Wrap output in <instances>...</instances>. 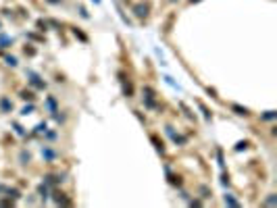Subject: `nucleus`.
<instances>
[{
  "label": "nucleus",
  "mask_w": 277,
  "mask_h": 208,
  "mask_svg": "<svg viewBox=\"0 0 277 208\" xmlns=\"http://www.w3.org/2000/svg\"><path fill=\"white\" fill-rule=\"evenodd\" d=\"M231 110H235V115H240V117H248L250 115L248 108H242V106H238V104H231Z\"/></svg>",
  "instance_id": "nucleus-2"
},
{
  "label": "nucleus",
  "mask_w": 277,
  "mask_h": 208,
  "mask_svg": "<svg viewBox=\"0 0 277 208\" xmlns=\"http://www.w3.org/2000/svg\"><path fill=\"white\" fill-rule=\"evenodd\" d=\"M38 192H40V196H42V198H48V187H46V185H40Z\"/></svg>",
  "instance_id": "nucleus-6"
},
{
  "label": "nucleus",
  "mask_w": 277,
  "mask_h": 208,
  "mask_svg": "<svg viewBox=\"0 0 277 208\" xmlns=\"http://www.w3.org/2000/svg\"><path fill=\"white\" fill-rule=\"evenodd\" d=\"M31 110H34V106H31V104H29V106H25V108H23V115H29V113H31Z\"/></svg>",
  "instance_id": "nucleus-14"
},
{
  "label": "nucleus",
  "mask_w": 277,
  "mask_h": 208,
  "mask_svg": "<svg viewBox=\"0 0 277 208\" xmlns=\"http://www.w3.org/2000/svg\"><path fill=\"white\" fill-rule=\"evenodd\" d=\"M0 108H2V113H11L13 110V104L9 102V98H2L0 100Z\"/></svg>",
  "instance_id": "nucleus-3"
},
{
  "label": "nucleus",
  "mask_w": 277,
  "mask_h": 208,
  "mask_svg": "<svg viewBox=\"0 0 277 208\" xmlns=\"http://www.w3.org/2000/svg\"><path fill=\"white\" fill-rule=\"evenodd\" d=\"M225 204H229V206H238V202H235V200H233V198H231L229 194L225 196Z\"/></svg>",
  "instance_id": "nucleus-8"
},
{
  "label": "nucleus",
  "mask_w": 277,
  "mask_h": 208,
  "mask_svg": "<svg viewBox=\"0 0 277 208\" xmlns=\"http://www.w3.org/2000/svg\"><path fill=\"white\" fill-rule=\"evenodd\" d=\"M48 2H58V0H48Z\"/></svg>",
  "instance_id": "nucleus-16"
},
{
  "label": "nucleus",
  "mask_w": 277,
  "mask_h": 208,
  "mask_svg": "<svg viewBox=\"0 0 277 208\" xmlns=\"http://www.w3.org/2000/svg\"><path fill=\"white\" fill-rule=\"evenodd\" d=\"M35 131H38V133H42V131H46V123H40V125L35 127Z\"/></svg>",
  "instance_id": "nucleus-11"
},
{
  "label": "nucleus",
  "mask_w": 277,
  "mask_h": 208,
  "mask_svg": "<svg viewBox=\"0 0 277 208\" xmlns=\"http://www.w3.org/2000/svg\"><path fill=\"white\" fill-rule=\"evenodd\" d=\"M54 202H56V204H71L69 200L65 198V194H63V192H56V194H54Z\"/></svg>",
  "instance_id": "nucleus-4"
},
{
  "label": "nucleus",
  "mask_w": 277,
  "mask_h": 208,
  "mask_svg": "<svg viewBox=\"0 0 277 208\" xmlns=\"http://www.w3.org/2000/svg\"><path fill=\"white\" fill-rule=\"evenodd\" d=\"M9 196L15 200V198H19V192H17V189H9Z\"/></svg>",
  "instance_id": "nucleus-13"
},
{
  "label": "nucleus",
  "mask_w": 277,
  "mask_h": 208,
  "mask_svg": "<svg viewBox=\"0 0 277 208\" xmlns=\"http://www.w3.org/2000/svg\"><path fill=\"white\" fill-rule=\"evenodd\" d=\"M190 2H198V0H190Z\"/></svg>",
  "instance_id": "nucleus-17"
},
{
  "label": "nucleus",
  "mask_w": 277,
  "mask_h": 208,
  "mask_svg": "<svg viewBox=\"0 0 277 208\" xmlns=\"http://www.w3.org/2000/svg\"><path fill=\"white\" fill-rule=\"evenodd\" d=\"M75 35H77V38H79V40H83V42H86V40H88V38H86V35L81 34V31H77V29H75Z\"/></svg>",
  "instance_id": "nucleus-15"
},
{
  "label": "nucleus",
  "mask_w": 277,
  "mask_h": 208,
  "mask_svg": "<svg viewBox=\"0 0 277 208\" xmlns=\"http://www.w3.org/2000/svg\"><path fill=\"white\" fill-rule=\"evenodd\" d=\"M21 98H25V100H34V92H27V90H23V92H21Z\"/></svg>",
  "instance_id": "nucleus-7"
},
{
  "label": "nucleus",
  "mask_w": 277,
  "mask_h": 208,
  "mask_svg": "<svg viewBox=\"0 0 277 208\" xmlns=\"http://www.w3.org/2000/svg\"><path fill=\"white\" fill-rule=\"evenodd\" d=\"M6 65H11V67H15V65H17V60H15L13 56H6Z\"/></svg>",
  "instance_id": "nucleus-12"
},
{
  "label": "nucleus",
  "mask_w": 277,
  "mask_h": 208,
  "mask_svg": "<svg viewBox=\"0 0 277 208\" xmlns=\"http://www.w3.org/2000/svg\"><path fill=\"white\" fill-rule=\"evenodd\" d=\"M133 11H136L138 17H146V15H148V4H138Z\"/></svg>",
  "instance_id": "nucleus-1"
},
{
  "label": "nucleus",
  "mask_w": 277,
  "mask_h": 208,
  "mask_svg": "<svg viewBox=\"0 0 277 208\" xmlns=\"http://www.w3.org/2000/svg\"><path fill=\"white\" fill-rule=\"evenodd\" d=\"M42 154H44L46 158H54V152L52 150H42Z\"/></svg>",
  "instance_id": "nucleus-10"
},
{
  "label": "nucleus",
  "mask_w": 277,
  "mask_h": 208,
  "mask_svg": "<svg viewBox=\"0 0 277 208\" xmlns=\"http://www.w3.org/2000/svg\"><path fill=\"white\" fill-rule=\"evenodd\" d=\"M152 142H154V146H156V150L161 152H165V146H162V142H159V138H156V135H152Z\"/></svg>",
  "instance_id": "nucleus-5"
},
{
  "label": "nucleus",
  "mask_w": 277,
  "mask_h": 208,
  "mask_svg": "<svg viewBox=\"0 0 277 208\" xmlns=\"http://www.w3.org/2000/svg\"><path fill=\"white\" fill-rule=\"evenodd\" d=\"M263 119H265V121H273V119H275V113H273V110H269L267 115H263Z\"/></svg>",
  "instance_id": "nucleus-9"
},
{
  "label": "nucleus",
  "mask_w": 277,
  "mask_h": 208,
  "mask_svg": "<svg viewBox=\"0 0 277 208\" xmlns=\"http://www.w3.org/2000/svg\"><path fill=\"white\" fill-rule=\"evenodd\" d=\"M171 2H175V0H171Z\"/></svg>",
  "instance_id": "nucleus-18"
}]
</instances>
